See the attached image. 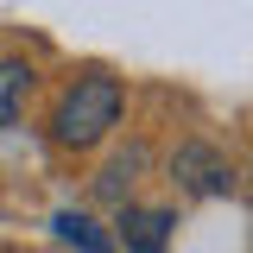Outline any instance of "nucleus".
<instances>
[{
	"label": "nucleus",
	"mask_w": 253,
	"mask_h": 253,
	"mask_svg": "<svg viewBox=\"0 0 253 253\" xmlns=\"http://www.w3.org/2000/svg\"><path fill=\"white\" fill-rule=\"evenodd\" d=\"M121 83L114 76H76L70 89H63L57 114H51V139L70 146V152H89L108 139V126H121Z\"/></svg>",
	"instance_id": "f257e3e1"
},
{
	"label": "nucleus",
	"mask_w": 253,
	"mask_h": 253,
	"mask_svg": "<svg viewBox=\"0 0 253 253\" xmlns=\"http://www.w3.org/2000/svg\"><path fill=\"white\" fill-rule=\"evenodd\" d=\"M165 241H171V209H139V203L121 209V247L126 253H165Z\"/></svg>",
	"instance_id": "7ed1b4c3"
},
{
	"label": "nucleus",
	"mask_w": 253,
	"mask_h": 253,
	"mask_svg": "<svg viewBox=\"0 0 253 253\" xmlns=\"http://www.w3.org/2000/svg\"><path fill=\"white\" fill-rule=\"evenodd\" d=\"M26 95H32V63H19V57H0V133L19 121Z\"/></svg>",
	"instance_id": "20e7f679"
},
{
	"label": "nucleus",
	"mask_w": 253,
	"mask_h": 253,
	"mask_svg": "<svg viewBox=\"0 0 253 253\" xmlns=\"http://www.w3.org/2000/svg\"><path fill=\"white\" fill-rule=\"evenodd\" d=\"M139 165H146V146H133V152H121L114 165H108V171H101V177H95V190H101V196H126V184L139 177Z\"/></svg>",
	"instance_id": "423d86ee"
},
{
	"label": "nucleus",
	"mask_w": 253,
	"mask_h": 253,
	"mask_svg": "<svg viewBox=\"0 0 253 253\" xmlns=\"http://www.w3.org/2000/svg\"><path fill=\"white\" fill-rule=\"evenodd\" d=\"M57 234L70 241V247H83V253H114V241H108V234H95V221L76 215V209H63V215H57Z\"/></svg>",
	"instance_id": "39448f33"
},
{
	"label": "nucleus",
	"mask_w": 253,
	"mask_h": 253,
	"mask_svg": "<svg viewBox=\"0 0 253 253\" xmlns=\"http://www.w3.org/2000/svg\"><path fill=\"white\" fill-rule=\"evenodd\" d=\"M171 177H177L190 196H228V190H234L228 158H221L215 146H203V139H184V146L171 152Z\"/></svg>",
	"instance_id": "f03ea898"
}]
</instances>
